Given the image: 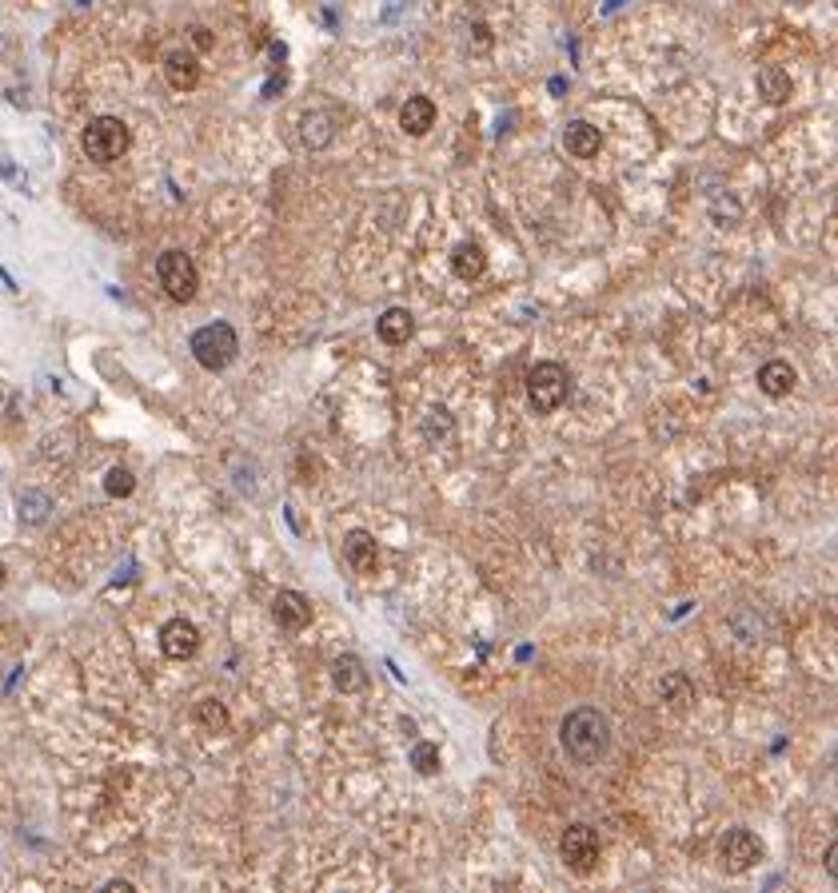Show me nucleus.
I'll return each mask as SVG.
<instances>
[{"label":"nucleus","mask_w":838,"mask_h":893,"mask_svg":"<svg viewBox=\"0 0 838 893\" xmlns=\"http://www.w3.org/2000/svg\"><path fill=\"white\" fill-rule=\"evenodd\" d=\"M559 738H563V750L579 766H595L611 750V718L603 710H595V706H579V710H571L563 718Z\"/></svg>","instance_id":"obj_1"},{"label":"nucleus","mask_w":838,"mask_h":893,"mask_svg":"<svg viewBox=\"0 0 838 893\" xmlns=\"http://www.w3.org/2000/svg\"><path fill=\"white\" fill-rule=\"evenodd\" d=\"M188 351L196 355V363H200L204 371H224V367L240 355V335H236L232 323L216 319V323H204V327L192 331Z\"/></svg>","instance_id":"obj_2"},{"label":"nucleus","mask_w":838,"mask_h":893,"mask_svg":"<svg viewBox=\"0 0 838 893\" xmlns=\"http://www.w3.org/2000/svg\"><path fill=\"white\" fill-rule=\"evenodd\" d=\"M80 148H84L88 160L112 164V160H120L132 148V132H128V124L120 116H92L84 124V132H80Z\"/></svg>","instance_id":"obj_3"},{"label":"nucleus","mask_w":838,"mask_h":893,"mask_svg":"<svg viewBox=\"0 0 838 893\" xmlns=\"http://www.w3.org/2000/svg\"><path fill=\"white\" fill-rule=\"evenodd\" d=\"M156 280H160L164 296L172 299V303H192L196 292H200L196 260H192L188 252H180V248L160 252V260H156Z\"/></svg>","instance_id":"obj_4"},{"label":"nucleus","mask_w":838,"mask_h":893,"mask_svg":"<svg viewBox=\"0 0 838 893\" xmlns=\"http://www.w3.org/2000/svg\"><path fill=\"white\" fill-rule=\"evenodd\" d=\"M567 391H571V379H567V371L559 363L547 359V363H535L527 371V399H531V407L539 415H551L555 407H563Z\"/></svg>","instance_id":"obj_5"},{"label":"nucleus","mask_w":838,"mask_h":893,"mask_svg":"<svg viewBox=\"0 0 838 893\" xmlns=\"http://www.w3.org/2000/svg\"><path fill=\"white\" fill-rule=\"evenodd\" d=\"M559 854H563V862H567L571 874L587 878V874L599 866V838H595V830L583 826V822L567 826L563 838H559Z\"/></svg>","instance_id":"obj_6"},{"label":"nucleus","mask_w":838,"mask_h":893,"mask_svg":"<svg viewBox=\"0 0 838 893\" xmlns=\"http://www.w3.org/2000/svg\"><path fill=\"white\" fill-rule=\"evenodd\" d=\"M755 862H763V842L751 830H731L723 838V866H727V874H747Z\"/></svg>","instance_id":"obj_7"},{"label":"nucleus","mask_w":838,"mask_h":893,"mask_svg":"<svg viewBox=\"0 0 838 893\" xmlns=\"http://www.w3.org/2000/svg\"><path fill=\"white\" fill-rule=\"evenodd\" d=\"M160 650H164L172 662L192 658V654L200 650V630H196V622H188V618H172V622H164V630H160Z\"/></svg>","instance_id":"obj_8"},{"label":"nucleus","mask_w":838,"mask_h":893,"mask_svg":"<svg viewBox=\"0 0 838 893\" xmlns=\"http://www.w3.org/2000/svg\"><path fill=\"white\" fill-rule=\"evenodd\" d=\"M164 80L172 92H192L200 84V56L192 48H172L164 56Z\"/></svg>","instance_id":"obj_9"},{"label":"nucleus","mask_w":838,"mask_h":893,"mask_svg":"<svg viewBox=\"0 0 838 893\" xmlns=\"http://www.w3.org/2000/svg\"><path fill=\"white\" fill-rule=\"evenodd\" d=\"M272 618L284 630H304L312 622V602L300 595V591H280L276 602H272Z\"/></svg>","instance_id":"obj_10"},{"label":"nucleus","mask_w":838,"mask_h":893,"mask_svg":"<svg viewBox=\"0 0 838 893\" xmlns=\"http://www.w3.org/2000/svg\"><path fill=\"white\" fill-rule=\"evenodd\" d=\"M563 148H567L575 160H591V156H599V148H603V132H599L595 124H587V120H571V124L563 128Z\"/></svg>","instance_id":"obj_11"},{"label":"nucleus","mask_w":838,"mask_h":893,"mask_svg":"<svg viewBox=\"0 0 838 893\" xmlns=\"http://www.w3.org/2000/svg\"><path fill=\"white\" fill-rule=\"evenodd\" d=\"M795 383H799V371H795L787 359H771V363H763V367H759V391H763V395H771V399L791 395V391H795Z\"/></svg>","instance_id":"obj_12"},{"label":"nucleus","mask_w":838,"mask_h":893,"mask_svg":"<svg viewBox=\"0 0 838 893\" xmlns=\"http://www.w3.org/2000/svg\"><path fill=\"white\" fill-rule=\"evenodd\" d=\"M344 555L360 575H376V567H380V547L368 531H348L344 535Z\"/></svg>","instance_id":"obj_13"},{"label":"nucleus","mask_w":838,"mask_h":893,"mask_svg":"<svg viewBox=\"0 0 838 893\" xmlns=\"http://www.w3.org/2000/svg\"><path fill=\"white\" fill-rule=\"evenodd\" d=\"M435 100L431 96H408V104L400 108V128L408 136H427L435 128Z\"/></svg>","instance_id":"obj_14"},{"label":"nucleus","mask_w":838,"mask_h":893,"mask_svg":"<svg viewBox=\"0 0 838 893\" xmlns=\"http://www.w3.org/2000/svg\"><path fill=\"white\" fill-rule=\"evenodd\" d=\"M300 140H304V148H312V152L328 148V144L336 140V116L324 112V108L308 112V116L300 120Z\"/></svg>","instance_id":"obj_15"},{"label":"nucleus","mask_w":838,"mask_h":893,"mask_svg":"<svg viewBox=\"0 0 838 893\" xmlns=\"http://www.w3.org/2000/svg\"><path fill=\"white\" fill-rule=\"evenodd\" d=\"M451 272L459 276V280H479L483 272H487V252L475 244V240H463V244H455V252H451Z\"/></svg>","instance_id":"obj_16"},{"label":"nucleus","mask_w":838,"mask_h":893,"mask_svg":"<svg viewBox=\"0 0 838 893\" xmlns=\"http://www.w3.org/2000/svg\"><path fill=\"white\" fill-rule=\"evenodd\" d=\"M376 331H380V339H384L388 347L408 343V339H412V331H416L412 311H408V307H388V311L376 319Z\"/></svg>","instance_id":"obj_17"},{"label":"nucleus","mask_w":838,"mask_h":893,"mask_svg":"<svg viewBox=\"0 0 838 893\" xmlns=\"http://www.w3.org/2000/svg\"><path fill=\"white\" fill-rule=\"evenodd\" d=\"M332 682H336V690L356 694V690L368 686V670H364V662H360L356 654H340V658L332 662Z\"/></svg>","instance_id":"obj_18"},{"label":"nucleus","mask_w":838,"mask_h":893,"mask_svg":"<svg viewBox=\"0 0 838 893\" xmlns=\"http://www.w3.org/2000/svg\"><path fill=\"white\" fill-rule=\"evenodd\" d=\"M759 96L767 104H787L791 100V72H783L779 64L759 68Z\"/></svg>","instance_id":"obj_19"},{"label":"nucleus","mask_w":838,"mask_h":893,"mask_svg":"<svg viewBox=\"0 0 838 893\" xmlns=\"http://www.w3.org/2000/svg\"><path fill=\"white\" fill-rule=\"evenodd\" d=\"M16 507H20V523L24 527H44L52 519V511H56V503H52L48 491H24Z\"/></svg>","instance_id":"obj_20"},{"label":"nucleus","mask_w":838,"mask_h":893,"mask_svg":"<svg viewBox=\"0 0 838 893\" xmlns=\"http://www.w3.org/2000/svg\"><path fill=\"white\" fill-rule=\"evenodd\" d=\"M196 718H200V726L212 730V734H224L228 722H232V718H228V706H224L220 698H204V702L196 706Z\"/></svg>","instance_id":"obj_21"},{"label":"nucleus","mask_w":838,"mask_h":893,"mask_svg":"<svg viewBox=\"0 0 838 893\" xmlns=\"http://www.w3.org/2000/svg\"><path fill=\"white\" fill-rule=\"evenodd\" d=\"M663 698L675 706V710H687L695 702V686L687 682V674H667L663 678Z\"/></svg>","instance_id":"obj_22"},{"label":"nucleus","mask_w":838,"mask_h":893,"mask_svg":"<svg viewBox=\"0 0 838 893\" xmlns=\"http://www.w3.org/2000/svg\"><path fill=\"white\" fill-rule=\"evenodd\" d=\"M104 491H108L112 499H128V495L136 491L132 471H128V467H108V475H104Z\"/></svg>","instance_id":"obj_23"},{"label":"nucleus","mask_w":838,"mask_h":893,"mask_svg":"<svg viewBox=\"0 0 838 893\" xmlns=\"http://www.w3.org/2000/svg\"><path fill=\"white\" fill-rule=\"evenodd\" d=\"M412 766L419 774H435L439 770V746L435 742H416L412 746Z\"/></svg>","instance_id":"obj_24"},{"label":"nucleus","mask_w":838,"mask_h":893,"mask_svg":"<svg viewBox=\"0 0 838 893\" xmlns=\"http://www.w3.org/2000/svg\"><path fill=\"white\" fill-rule=\"evenodd\" d=\"M192 40H196V48H200V52H208V48H212V44H216V40H212V32H208V28H192Z\"/></svg>","instance_id":"obj_25"},{"label":"nucleus","mask_w":838,"mask_h":893,"mask_svg":"<svg viewBox=\"0 0 838 893\" xmlns=\"http://www.w3.org/2000/svg\"><path fill=\"white\" fill-rule=\"evenodd\" d=\"M0 583H4V567H0Z\"/></svg>","instance_id":"obj_26"}]
</instances>
